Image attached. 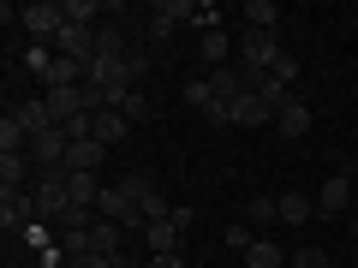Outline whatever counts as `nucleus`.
Here are the masks:
<instances>
[{"label": "nucleus", "instance_id": "nucleus-27", "mask_svg": "<svg viewBox=\"0 0 358 268\" xmlns=\"http://www.w3.org/2000/svg\"><path fill=\"white\" fill-rule=\"evenodd\" d=\"M209 96H215V89H209V77H185V102H192V107H203Z\"/></svg>", "mask_w": 358, "mask_h": 268}, {"label": "nucleus", "instance_id": "nucleus-12", "mask_svg": "<svg viewBox=\"0 0 358 268\" xmlns=\"http://www.w3.org/2000/svg\"><path fill=\"white\" fill-rule=\"evenodd\" d=\"M13 119H18V126L30 131V137L54 126V114H48V102H42V96H36V102H18V107H13Z\"/></svg>", "mask_w": 358, "mask_h": 268}, {"label": "nucleus", "instance_id": "nucleus-28", "mask_svg": "<svg viewBox=\"0 0 358 268\" xmlns=\"http://www.w3.org/2000/svg\"><path fill=\"white\" fill-rule=\"evenodd\" d=\"M114 262H120V256H102V251H90V256H72L66 268H114Z\"/></svg>", "mask_w": 358, "mask_h": 268}, {"label": "nucleus", "instance_id": "nucleus-34", "mask_svg": "<svg viewBox=\"0 0 358 268\" xmlns=\"http://www.w3.org/2000/svg\"><path fill=\"white\" fill-rule=\"evenodd\" d=\"M114 268H143V262H138V256H120V262H114Z\"/></svg>", "mask_w": 358, "mask_h": 268}, {"label": "nucleus", "instance_id": "nucleus-31", "mask_svg": "<svg viewBox=\"0 0 358 268\" xmlns=\"http://www.w3.org/2000/svg\"><path fill=\"white\" fill-rule=\"evenodd\" d=\"M126 66H131V77L143 84V72H150V54H143V48H131V54H126Z\"/></svg>", "mask_w": 358, "mask_h": 268}, {"label": "nucleus", "instance_id": "nucleus-10", "mask_svg": "<svg viewBox=\"0 0 358 268\" xmlns=\"http://www.w3.org/2000/svg\"><path fill=\"white\" fill-rule=\"evenodd\" d=\"M0 191H30V155H0Z\"/></svg>", "mask_w": 358, "mask_h": 268}, {"label": "nucleus", "instance_id": "nucleus-19", "mask_svg": "<svg viewBox=\"0 0 358 268\" xmlns=\"http://www.w3.org/2000/svg\"><path fill=\"white\" fill-rule=\"evenodd\" d=\"M24 72L48 84V72H54V48H48V42H30V48H24Z\"/></svg>", "mask_w": 358, "mask_h": 268}, {"label": "nucleus", "instance_id": "nucleus-30", "mask_svg": "<svg viewBox=\"0 0 358 268\" xmlns=\"http://www.w3.org/2000/svg\"><path fill=\"white\" fill-rule=\"evenodd\" d=\"M60 262H72V256H66L60 244H48V251H36V268H60Z\"/></svg>", "mask_w": 358, "mask_h": 268}, {"label": "nucleus", "instance_id": "nucleus-35", "mask_svg": "<svg viewBox=\"0 0 358 268\" xmlns=\"http://www.w3.org/2000/svg\"><path fill=\"white\" fill-rule=\"evenodd\" d=\"M352 262H358V232H352Z\"/></svg>", "mask_w": 358, "mask_h": 268}, {"label": "nucleus", "instance_id": "nucleus-32", "mask_svg": "<svg viewBox=\"0 0 358 268\" xmlns=\"http://www.w3.org/2000/svg\"><path fill=\"white\" fill-rule=\"evenodd\" d=\"M227 244H233V251H251L257 239H251V227H227Z\"/></svg>", "mask_w": 358, "mask_h": 268}, {"label": "nucleus", "instance_id": "nucleus-16", "mask_svg": "<svg viewBox=\"0 0 358 268\" xmlns=\"http://www.w3.org/2000/svg\"><path fill=\"white\" fill-rule=\"evenodd\" d=\"M24 149H30V131L13 114H0V155H24Z\"/></svg>", "mask_w": 358, "mask_h": 268}, {"label": "nucleus", "instance_id": "nucleus-7", "mask_svg": "<svg viewBox=\"0 0 358 268\" xmlns=\"http://www.w3.org/2000/svg\"><path fill=\"white\" fill-rule=\"evenodd\" d=\"M179 239H185V232L173 227V215H162V221H150V227H143V244H150V256H179Z\"/></svg>", "mask_w": 358, "mask_h": 268}, {"label": "nucleus", "instance_id": "nucleus-5", "mask_svg": "<svg viewBox=\"0 0 358 268\" xmlns=\"http://www.w3.org/2000/svg\"><path fill=\"white\" fill-rule=\"evenodd\" d=\"M66 149H72V137H66V126H48V131H36L30 137V161L36 167H66Z\"/></svg>", "mask_w": 358, "mask_h": 268}, {"label": "nucleus", "instance_id": "nucleus-22", "mask_svg": "<svg viewBox=\"0 0 358 268\" xmlns=\"http://www.w3.org/2000/svg\"><path fill=\"white\" fill-rule=\"evenodd\" d=\"M251 268H287V251H281V244H268V239H257L251 244Z\"/></svg>", "mask_w": 358, "mask_h": 268}, {"label": "nucleus", "instance_id": "nucleus-21", "mask_svg": "<svg viewBox=\"0 0 358 268\" xmlns=\"http://www.w3.org/2000/svg\"><path fill=\"white\" fill-rule=\"evenodd\" d=\"M257 96H263V102H268V107H275V114H281V107H287V102H293V84H281V77L268 72V77H263V84H257Z\"/></svg>", "mask_w": 358, "mask_h": 268}, {"label": "nucleus", "instance_id": "nucleus-26", "mask_svg": "<svg viewBox=\"0 0 358 268\" xmlns=\"http://www.w3.org/2000/svg\"><path fill=\"white\" fill-rule=\"evenodd\" d=\"M60 251L66 256H90V227L84 232H60Z\"/></svg>", "mask_w": 358, "mask_h": 268}, {"label": "nucleus", "instance_id": "nucleus-3", "mask_svg": "<svg viewBox=\"0 0 358 268\" xmlns=\"http://www.w3.org/2000/svg\"><path fill=\"white\" fill-rule=\"evenodd\" d=\"M192 18H197V0H162L150 13V42H167L179 24H192Z\"/></svg>", "mask_w": 358, "mask_h": 268}, {"label": "nucleus", "instance_id": "nucleus-4", "mask_svg": "<svg viewBox=\"0 0 358 268\" xmlns=\"http://www.w3.org/2000/svg\"><path fill=\"white\" fill-rule=\"evenodd\" d=\"M30 221H42L36 215V197H30V191H0V232H6V239L24 232Z\"/></svg>", "mask_w": 358, "mask_h": 268}, {"label": "nucleus", "instance_id": "nucleus-2", "mask_svg": "<svg viewBox=\"0 0 358 268\" xmlns=\"http://www.w3.org/2000/svg\"><path fill=\"white\" fill-rule=\"evenodd\" d=\"M239 54H245V72H275V60H281L287 48L275 42V30H245Z\"/></svg>", "mask_w": 358, "mask_h": 268}, {"label": "nucleus", "instance_id": "nucleus-18", "mask_svg": "<svg viewBox=\"0 0 358 268\" xmlns=\"http://www.w3.org/2000/svg\"><path fill=\"white\" fill-rule=\"evenodd\" d=\"M60 13H66V24H78V30H96L102 6H96V0H60Z\"/></svg>", "mask_w": 358, "mask_h": 268}, {"label": "nucleus", "instance_id": "nucleus-29", "mask_svg": "<svg viewBox=\"0 0 358 268\" xmlns=\"http://www.w3.org/2000/svg\"><path fill=\"white\" fill-rule=\"evenodd\" d=\"M275 77H281V84H293V77H299V54H281V60H275Z\"/></svg>", "mask_w": 358, "mask_h": 268}, {"label": "nucleus", "instance_id": "nucleus-33", "mask_svg": "<svg viewBox=\"0 0 358 268\" xmlns=\"http://www.w3.org/2000/svg\"><path fill=\"white\" fill-rule=\"evenodd\" d=\"M150 268H185V256H150Z\"/></svg>", "mask_w": 358, "mask_h": 268}, {"label": "nucleus", "instance_id": "nucleus-14", "mask_svg": "<svg viewBox=\"0 0 358 268\" xmlns=\"http://www.w3.org/2000/svg\"><path fill=\"white\" fill-rule=\"evenodd\" d=\"M126 114H120V107H102V114H96V143H108V149H114L120 137H126Z\"/></svg>", "mask_w": 358, "mask_h": 268}, {"label": "nucleus", "instance_id": "nucleus-20", "mask_svg": "<svg viewBox=\"0 0 358 268\" xmlns=\"http://www.w3.org/2000/svg\"><path fill=\"white\" fill-rule=\"evenodd\" d=\"M120 114H126V126H150L155 107H150V96H143V89H131L126 102H120Z\"/></svg>", "mask_w": 358, "mask_h": 268}, {"label": "nucleus", "instance_id": "nucleus-11", "mask_svg": "<svg viewBox=\"0 0 358 268\" xmlns=\"http://www.w3.org/2000/svg\"><path fill=\"white\" fill-rule=\"evenodd\" d=\"M310 119H317V114H310V107H305V102L293 96V102H287L281 114H275V126H281L287 137H305V131H310Z\"/></svg>", "mask_w": 358, "mask_h": 268}, {"label": "nucleus", "instance_id": "nucleus-17", "mask_svg": "<svg viewBox=\"0 0 358 268\" xmlns=\"http://www.w3.org/2000/svg\"><path fill=\"white\" fill-rule=\"evenodd\" d=\"M310 215H317V203H310L305 191H287V197H281V221H287V227H305Z\"/></svg>", "mask_w": 358, "mask_h": 268}, {"label": "nucleus", "instance_id": "nucleus-6", "mask_svg": "<svg viewBox=\"0 0 358 268\" xmlns=\"http://www.w3.org/2000/svg\"><path fill=\"white\" fill-rule=\"evenodd\" d=\"M358 203V185L346 173H334V179H322V191H317V215H341L346 221V209Z\"/></svg>", "mask_w": 358, "mask_h": 268}, {"label": "nucleus", "instance_id": "nucleus-8", "mask_svg": "<svg viewBox=\"0 0 358 268\" xmlns=\"http://www.w3.org/2000/svg\"><path fill=\"white\" fill-rule=\"evenodd\" d=\"M227 119H233V126H268V119H275V107H268L263 96H257V89H245L239 102L227 107Z\"/></svg>", "mask_w": 358, "mask_h": 268}, {"label": "nucleus", "instance_id": "nucleus-13", "mask_svg": "<svg viewBox=\"0 0 358 268\" xmlns=\"http://www.w3.org/2000/svg\"><path fill=\"white\" fill-rule=\"evenodd\" d=\"M120 239H126L120 221H96V227H90V251H102V256H120Z\"/></svg>", "mask_w": 358, "mask_h": 268}, {"label": "nucleus", "instance_id": "nucleus-15", "mask_svg": "<svg viewBox=\"0 0 358 268\" xmlns=\"http://www.w3.org/2000/svg\"><path fill=\"white\" fill-rule=\"evenodd\" d=\"M275 24H281L275 0H245V30H275Z\"/></svg>", "mask_w": 358, "mask_h": 268}, {"label": "nucleus", "instance_id": "nucleus-23", "mask_svg": "<svg viewBox=\"0 0 358 268\" xmlns=\"http://www.w3.org/2000/svg\"><path fill=\"white\" fill-rule=\"evenodd\" d=\"M221 60H227V30H209V36H203V66L215 72Z\"/></svg>", "mask_w": 358, "mask_h": 268}, {"label": "nucleus", "instance_id": "nucleus-24", "mask_svg": "<svg viewBox=\"0 0 358 268\" xmlns=\"http://www.w3.org/2000/svg\"><path fill=\"white\" fill-rule=\"evenodd\" d=\"M263 221H281V197H251V227Z\"/></svg>", "mask_w": 358, "mask_h": 268}, {"label": "nucleus", "instance_id": "nucleus-9", "mask_svg": "<svg viewBox=\"0 0 358 268\" xmlns=\"http://www.w3.org/2000/svg\"><path fill=\"white\" fill-rule=\"evenodd\" d=\"M108 161V143H72V149H66V167H72V173H96V167Z\"/></svg>", "mask_w": 358, "mask_h": 268}, {"label": "nucleus", "instance_id": "nucleus-25", "mask_svg": "<svg viewBox=\"0 0 358 268\" xmlns=\"http://www.w3.org/2000/svg\"><path fill=\"white\" fill-rule=\"evenodd\" d=\"M287 268H329V251H317V244H305L299 256H287Z\"/></svg>", "mask_w": 358, "mask_h": 268}, {"label": "nucleus", "instance_id": "nucleus-1", "mask_svg": "<svg viewBox=\"0 0 358 268\" xmlns=\"http://www.w3.org/2000/svg\"><path fill=\"white\" fill-rule=\"evenodd\" d=\"M18 24H24L30 42H48L54 48V36L66 30V13L54 6V0H30V6H18Z\"/></svg>", "mask_w": 358, "mask_h": 268}]
</instances>
